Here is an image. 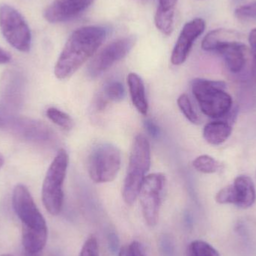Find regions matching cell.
<instances>
[{
	"label": "cell",
	"mask_w": 256,
	"mask_h": 256,
	"mask_svg": "<svg viewBox=\"0 0 256 256\" xmlns=\"http://www.w3.org/2000/svg\"><path fill=\"white\" fill-rule=\"evenodd\" d=\"M232 131V128L227 122H212L204 126L203 136L209 144L219 146L228 140Z\"/></svg>",
	"instance_id": "d6986e66"
},
{
	"label": "cell",
	"mask_w": 256,
	"mask_h": 256,
	"mask_svg": "<svg viewBox=\"0 0 256 256\" xmlns=\"http://www.w3.org/2000/svg\"><path fill=\"white\" fill-rule=\"evenodd\" d=\"M249 42L251 48V54L252 56V78L256 82V28H254L252 31L250 32Z\"/></svg>",
	"instance_id": "4316f807"
},
{
	"label": "cell",
	"mask_w": 256,
	"mask_h": 256,
	"mask_svg": "<svg viewBox=\"0 0 256 256\" xmlns=\"http://www.w3.org/2000/svg\"><path fill=\"white\" fill-rule=\"evenodd\" d=\"M126 96L124 86L120 81L110 80L104 86L98 97L96 99L98 110H103L110 102H121Z\"/></svg>",
	"instance_id": "ac0fdd59"
},
{
	"label": "cell",
	"mask_w": 256,
	"mask_h": 256,
	"mask_svg": "<svg viewBox=\"0 0 256 256\" xmlns=\"http://www.w3.org/2000/svg\"><path fill=\"white\" fill-rule=\"evenodd\" d=\"M191 88L204 115L212 118H221L231 112L232 98L226 91L225 82L196 78L192 81Z\"/></svg>",
	"instance_id": "277c9868"
},
{
	"label": "cell",
	"mask_w": 256,
	"mask_h": 256,
	"mask_svg": "<svg viewBox=\"0 0 256 256\" xmlns=\"http://www.w3.org/2000/svg\"><path fill=\"white\" fill-rule=\"evenodd\" d=\"M150 166V143L144 135L138 134L131 147L127 174L123 184L122 196L126 204H134L138 198Z\"/></svg>",
	"instance_id": "3957f363"
},
{
	"label": "cell",
	"mask_w": 256,
	"mask_h": 256,
	"mask_svg": "<svg viewBox=\"0 0 256 256\" xmlns=\"http://www.w3.org/2000/svg\"><path fill=\"white\" fill-rule=\"evenodd\" d=\"M10 61V56L2 48H0V64H6Z\"/></svg>",
	"instance_id": "f546056e"
},
{
	"label": "cell",
	"mask_w": 256,
	"mask_h": 256,
	"mask_svg": "<svg viewBox=\"0 0 256 256\" xmlns=\"http://www.w3.org/2000/svg\"><path fill=\"white\" fill-rule=\"evenodd\" d=\"M232 188V204L246 209L255 203L256 191L255 185L250 178L246 176H239L234 179Z\"/></svg>",
	"instance_id": "9a60e30c"
},
{
	"label": "cell",
	"mask_w": 256,
	"mask_h": 256,
	"mask_svg": "<svg viewBox=\"0 0 256 256\" xmlns=\"http://www.w3.org/2000/svg\"><path fill=\"white\" fill-rule=\"evenodd\" d=\"M4 127L18 138L32 142L49 143L55 140V132L48 124L31 118L10 117Z\"/></svg>",
	"instance_id": "30bf717a"
},
{
	"label": "cell",
	"mask_w": 256,
	"mask_h": 256,
	"mask_svg": "<svg viewBox=\"0 0 256 256\" xmlns=\"http://www.w3.org/2000/svg\"><path fill=\"white\" fill-rule=\"evenodd\" d=\"M4 124H6V121H4V118L0 116V127H4Z\"/></svg>",
	"instance_id": "d6a6232c"
},
{
	"label": "cell",
	"mask_w": 256,
	"mask_h": 256,
	"mask_svg": "<svg viewBox=\"0 0 256 256\" xmlns=\"http://www.w3.org/2000/svg\"><path fill=\"white\" fill-rule=\"evenodd\" d=\"M20 74L7 70L0 86V109L2 114L13 116L20 108L24 98V84Z\"/></svg>",
	"instance_id": "8fae6325"
},
{
	"label": "cell",
	"mask_w": 256,
	"mask_h": 256,
	"mask_svg": "<svg viewBox=\"0 0 256 256\" xmlns=\"http://www.w3.org/2000/svg\"><path fill=\"white\" fill-rule=\"evenodd\" d=\"M186 256H220L216 249L207 242L194 240L186 250Z\"/></svg>",
	"instance_id": "603a6c76"
},
{
	"label": "cell",
	"mask_w": 256,
	"mask_h": 256,
	"mask_svg": "<svg viewBox=\"0 0 256 256\" xmlns=\"http://www.w3.org/2000/svg\"><path fill=\"white\" fill-rule=\"evenodd\" d=\"M234 40H240L238 32L233 30L218 28L208 33L203 39L202 48L208 52H215L220 45Z\"/></svg>",
	"instance_id": "ffe728a7"
},
{
	"label": "cell",
	"mask_w": 256,
	"mask_h": 256,
	"mask_svg": "<svg viewBox=\"0 0 256 256\" xmlns=\"http://www.w3.org/2000/svg\"><path fill=\"white\" fill-rule=\"evenodd\" d=\"M178 0H159L154 22L156 28L166 36H170L174 28V9Z\"/></svg>",
	"instance_id": "2e32d148"
},
{
	"label": "cell",
	"mask_w": 256,
	"mask_h": 256,
	"mask_svg": "<svg viewBox=\"0 0 256 256\" xmlns=\"http://www.w3.org/2000/svg\"><path fill=\"white\" fill-rule=\"evenodd\" d=\"M14 210L22 222V242L30 255L42 252L48 240V226L28 188L15 186L12 196Z\"/></svg>",
	"instance_id": "7a4b0ae2"
},
{
	"label": "cell",
	"mask_w": 256,
	"mask_h": 256,
	"mask_svg": "<svg viewBox=\"0 0 256 256\" xmlns=\"http://www.w3.org/2000/svg\"><path fill=\"white\" fill-rule=\"evenodd\" d=\"M68 166V155L64 149L58 150L56 156L50 166L43 186L42 201L50 214L58 215L62 208L64 192L63 184Z\"/></svg>",
	"instance_id": "5b68a950"
},
{
	"label": "cell",
	"mask_w": 256,
	"mask_h": 256,
	"mask_svg": "<svg viewBox=\"0 0 256 256\" xmlns=\"http://www.w3.org/2000/svg\"><path fill=\"white\" fill-rule=\"evenodd\" d=\"M109 244L111 252L115 254V252L118 250V244H120V242H118V238H117L116 234L112 233V234H111L110 236Z\"/></svg>",
	"instance_id": "83f0119b"
},
{
	"label": "cell",
	"mask_w": 256,
	"mask_h": 256,
	"mask_svg": "<svg viewBox=\"0 0 256 256\" xmlns=\"http://www.w3.org/2000/svg\"><path fill=\"white\" fill-rule=\"evenodd\" d=\"M146 128H147L148 130L150 132V134L153 136H158V132H159V130H158V127L155 126L154 123H152V122H146Z\"/></svg>",
	"instance_id": "4dcf8cb0"
},
{
	"label": "cell",
	"mask_w": 256,
	"mask_h": 256,
	"mask_svg": "<svg viewBox=\"0 0 256 256\" xmlns=\"http://www.w3.org/2000/svg\"><path fill=\"white\" fill-rule=\"evenodd\" d=\"M215 52L224 58L228 70L239 74L246 66L248 48L240 40H230L220 45Z\"/></svg>",
	"instance_id": "5bb4252c"
},
{
	"label": "cell",
	"mask_w": 256,
	"mask_h": 256,
	"mask_svg": "<svg viewBox=\"0 0 256 256\" xmlns=\"http://www.w3.org/2000/svg\"><path fill=\"white\" fill-rule=\"evenodd\" d=\"M106 34V28L99 26H88L75 30L68 39L56 63V76L64 80L73 75L96 54Z\"/></svg>",
	"instance_id": "6da1fadb"
},
{
	"label": "cell",
	"mask_w": 256,
	"mask_h": 256,
	"mask_svg": "<svg viewBox=\"0 0 256 256\" xmlns=\"http://www.w3.org/2000/svg\"><path fill=\"white\" fill-rule=\"evenodd\" d=\"M130 245L131 250H132V256H146L138 242H132Z\"/></svg>",
	"instance_id": "f1b7e54d"
},
{
	"label": "cell",
	"mask_w": 256,
	"mask_h": 256,
	"mask_svg": "<svg viewBox=\"0 0 256 256\" xmlns=\"http://www.w3.org/2000/svg\"><path fill=\"white\" fill-rule=\"evenodd\" d=\"M206 26V21L202 18H196L184 26L172 52V64L180 66L186 61L194 42L204 32Z\"/></svg>",
	"instance_id": "7c38bea8"
},
{
	"label": "cell",
	"mask_w": 256,
	"mask_h": 256,
	"mask_svg": "<svg viewBox=\"0 0 256 256\" xmlns=\"http://www.w3.org/2000/svg\"><path fill=\"white\" fill-rule=\"evenodd\" d=\"M192 166L196 170L204 174H212L219 171L221 168L220 162L209 155H201L194 160Z\"/></svg>",
	"instance_id": "44dd1931"
},
{
	"label": "cell",
	"mask_w": 256,
	"mask_h": 256,
	"mask_svg": "<svg viewBox=\"0 0 256 256\" xmlns=\"http://www.w3.org/2000/svg\"><path fill=\"white\" fill-rule=\"evenodd\" d=\"M0 30L14 48L20 52L30 51L32 44L30 27L22 15L12 6H0Z\"/></svg>",
	"instance_id": "52a82bcc"
},
{
	"label": "cell",
	"mask_w": 256,
	"mask_h": 256,
	"mask_svg": "<svg viewBox=\"0 0 256 256\" xmlns=\"http://www.w3.org/2000/svg\"><path fill=\"white\" fill-rule=\"evenodd\" d=\"M46 115L51 122L62 129L69 130L74 127V121L72 117L57 108H49L46 110Z\"/></svg>",
	"instance_id": "7402d4cb"
},
{
	"label": "cell",
	"mask_w": 256,
	"mask_h": 256,
	"mask_svg": "<svg viewBox=\"0 0 256 256\" xmlns=\"http://www.w3.org/2000/svg\"><path fill=\"white\" fill-rule=\"evenodd\" d=\"M135 36L117 39L106 45L92 60L87 69L91 78H96L110 68L114 64L127 56L135 45Z\"/></svg>",
	"instance_id": "9c48e42d"
},
{
	"label": "cell",
	"mask_w": 256,
	"mask_h": 256,
	"mask_svg": "<svg viewBox=\"0 0 256 256\" xmlns=\"http://www.w3.org/2000/svg\"><path fill=\"white\" fill-rule=\"evenodd\" d=\"M236 16L244 20H256V1L240 6L236 10Z\"/></svg>",
	"instance_id": "d4e9b609"
},
{
	"label": "cell",
	"mask_w": 256,
	"mask_h": 256,
	"mask_svg": "<svg viewBox=\"0 0 256 256\" xmlns=\"http://www.w3.org/2000/svg\"><path fill=\"white\" fill-rule=\"evenodd\" d=\"M96 0H54L44 12L51 24L72 20L85 12Z\"/></svg>",
	"instance_id": "4fadbf2b"
},
{
	"label": "cell",
	"mask_w": 256,
	"mask_h": 256,
	"mask_svg": "<svg viewBox=\"0 0 256 256\" xmlns=\"http://www.w3.org/2000/svg\"><path fill=\"white\" fill-rule=\"evenodd\" d=\"M3 164H4V158H3L2 155L0 154V170H1Z\"/></svg>",
	"instance_id": "836d02e7"
},
{
	"label": "cell",
	"mask_w": 256,
	"mask_h": 256,
	"mask_svg": "<svg viewBox=\"0 0 256 256\" xmlns=\"http://www.w3.org/2000/svg\"><path fill=\"white\" fill-rule=\"evenodd\" d=\"M128 85L132 104L142 115H147L148 103L142 80L137 74H129L128 76Z\"/></svg>",
	"instance_id": "e0dca14e"
},
{
	"label": "cell",
	"mask_w": 256,
	"mask_h": 256,
	"mask_svg": "<svg viewBox=\"0 0 256 256\" xmlns=\"http://www.w3.org/2000/svg\"><path fill=\"white\" fill-rule=\"evenodd\" d=\"M12 256L8 255V254H6V255H2V256Z\"/></svg>",
	"instance_id": "e575fe53"
},
{
	"label": "cell",
	"mask_w": 256,
	"mask_h": 256,
	"mask_svg": "<svg viewBox=\"0 0 256 256\" xmlns=\"http://www.w3.org/2000/svg\"><path fill=\"white\" fill-rule=\"evenodd\" d=\"M118 256H132V250H131L130 245L124 246L121 248L118 252Z\"/></svg>",
	"instance_id": "1f68e13d"
},
{
	"label": "cell",
	"mask_w": 256,
	"mask_h": 256,
	"mask_svg": "<svg viewBox=\"0 0 256 256\" xmlns=\"http://www.w3.org/2000/svg\"><path fill=\"white\" fill-rule=\"evenodd\" d=\"M80 256H100L97 239L92 236L86 240Z\"/></svg>",
	"instance_id": "484cf974"
},
{
	"label": "cell",
	"mask_w": 256,
	"mask_h": 256,
	"mask_svg": "<svg viewBox=\"0 0 256 256\" xmlns=\"http://www.w3.org/2000/svg\"><path fill=\"white\" fill-rule=\"evenodd\" d=\"M166 183L165 174L160 172L148 174L143 182L138 196L143 216L149 226H155L159 220L160 208Z\"/></svg>",
	"instance_id": "ba28073f"
},
{
	"label": "cell",
	"mask_w": 256,
	"mask_h": 256,
	"mask_svg": "<svg viewBox=\"0 0 256 256\" xmlns=\"http://www.w3.org/2000/svg\"><path fill=\"white\" fill-rule=\"evenodd\" d=\"M177 103L179 109L188 121L190 122L192 124H200V117L194 110L190 99L188 97V94H180L178 98Z\"/></svg>",
	"instance_id": "cb8c5ba5"
},
{
	"label": "cell",
	"mask_w": 256,
	"mask_h": 256,
	"mask_svg": "<svg viewBox=\"0 0 256 256\" xmlns=\"http://www.w3.org/2000/svg\"><path fill=\"white\" fill-rule=\"evenodd\" d=\"M234 1H240V0H234Z\"/></svg>",
	"instance_id": "d590c367"
},
{
	"label": "cell",
	"mask_w": 256,
	"mask_h": 256,
	"mask_svg": "<svg viewBox=\"0 0 256 256\" xmlns=\"http://www.w3.org/2000/svg\"><path fill=\"white\" fill-rule=\"evenodd\" d=\"M122 164L121 152L116 146L104 143L96 146L88 156V174L96 183H108L117 177Z\"/></svg>",
	"instance_id": "8992f818"
}]
</instances>
